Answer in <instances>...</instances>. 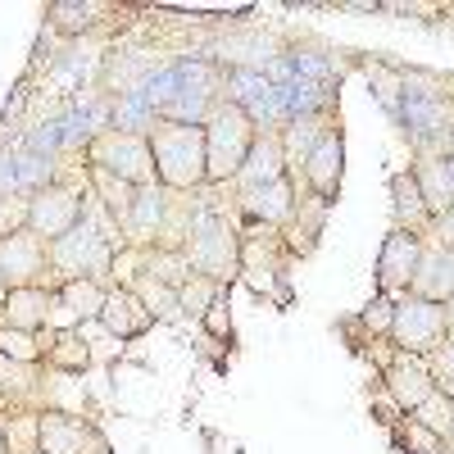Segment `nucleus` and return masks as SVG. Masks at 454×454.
Returning <instances> with one entry per match:
<instances>
[{
	"instance_id": "6e6552de",
	"label": "nucleus",
	"mask_w": 454,
	"mask_h": 454,
	"mask_svg": "<svg viewBox=\"0 0 454 454\" xmlns=\"http://www.w3.org/2000/svg\"><path fill=\"white\" fill-rule=\"evenodd\" d=\"M391 340H395V350L427 359L436 346H445V309L432 305V300H419V295L404 291V300L395 305Z\"/></svg>"
},
{
	"instance_id": "79ce46f5",
	"label": "nucleus",
	"mask_w": 454,
	"mask_h": 454,
	"mask_svg": "<svg viewBox=\"0 0 454 454\" xmlns=\"http://www.w3.org/2000/svg\"><path fill=\"white\" fill-rule=\"evenodd\" d=\"M445 155H450V164H454V141H450V145H445Z\"/></svg>"
},
{
	"instance_id": "393cba45",
	"label": "nucleus",
	"mask_w": 454,
	"mask_h": 454,
	"mask_svg": "<svg viewBox=\"0 0 454 454\" xmlns=\"http://www.w3.org/2000/svg\"><path fill=\"white\" fill-rule=\"evenodd\" d=\"M42 346H46V364L68 372V377H82L91 368V350H87V340H82L78 327H64V332L42 327Z\"/></svg>"
},
{
	"instance_id": "a19ab883",
	"label": "nucleus",
	"mask_w": 454,
	"mask_h": 454,
	"mask_svg": "<svg viewBox=\"0 0 454 454\" xmlns=\"http://www.w3.org/2000/svg\"><path fill=\"white\" fill-rule=\"evenodd\" d=\"M0 454H5V423H0Z\"/></svg>"
},
{
	"instance_id": "b1692460",
	"label": "nucleus",
	"mask_w": 454,
	"mask_h": 454,
	"mask_svg": "<svg viewBox=\"0 0 454 454\" xmlns=\"http://www.w3.org/2000/svg\"><path fill=\"white\" fill-rule=\"evenodd\" d=\"M427 205H423V192H419V177L413 168L404 173H391V227H409V232H427Z\"/></svg>"
},
{
	"instance_id": "20e7f679",
	"label": "nucleus",
	"mask_w": 454,
	"mask_h": 454,
	"mask_svg": "<svg viewBox=\"0 0 454 454\" xmlns=\"http://www.w3.org/2000/svg\"><path fill=\"white\" fill-rule=\"evenodd\" d=\"M259 128L250 123V114L232 100H223L214 114H209V123H205V168H209V186H223V182H232L250 155V145H254Z\"/></svg>"
},
{
	"instance_id": "9d476101",
	"label": "nucleus",
	"mask_w": 454,
	"mask_h": 454,
	"mask_svg": "<svg viewBox=\"0 0 454 454\" xmlns=\"http://www.w3.org/2000/svg\"><path fill=\"white\" fill-rule=\"evenodd\" d=\"M46 269H51V241H42L32 227H19L14 237L0 241V278L10 291L46 286Z\"/></svg>"
},
{
	"instance_id": "c03bdc74",
	"label": "nucleus",
	"mask_w": 454,
	"mask_h": 454,
	"mask_svg": "<svg viewBox=\"0 0 454 454\" xmlns=\"http://www.w3.org/2000/svg\"><path fill=\"white\" fill-rule=\"evenodd\" d=\"M36 454H42V450H36Z\"/></svg>"
},
{
	"instance_id": "4c0bfd02",
	"label": "nucleus",
	"mask_w": 454,
	"mask_h": 454,
	"mask_svg": "<svg viewBox=\"0 0 454 454\" xmlns=\"http://www.w3.org/2000/svg\"><path fill=\"white\" fill-rule=\"evenodd\" d=\"M441 309H445V340H454V295L445 300V305H441Z\"/></svg>"
},
{
	"instance_id": "f3484780",
	"label": "nucleus",
	"mask_w": 454,
	"mask_h": 454,
	"mask_svg": "<svg viewBox=\"0 0 454 454\" xmlns=\"http://www.w3.org/2000/svg\"><path fill=\"white\" fill-rule=\"evenodd\" d=\"M286 177V150H282V132H259L250 155L241 164V173L232 177V192H254V186H269Z\"/></svg>"
},
{
	"instance_id": "c85d7f7f",
	"label": "nucleus",
	"mask_w": 454,
	"mask_h": 454,
	"mask_svg": "<svg viewBox=\"0 0 454 454\" xmlns=\"http://www.w3.org/2000/svg\"><path fill=\"white\" fill-rule=\"evenodd\" d=\"M42 382V372H36V364H14V359H5L0 355V400H19V404H27V400H36V387Z\"/></svg>"
},
{
	"instance_id": "a878e982",
	"label": "nucleus",
	"mask_w": 454,
	"mask_h": 454,
	"mask_svg": "<svg viewBox=\"0 0 454 454\" xmlns=\"http://www.w3.org/2000/svg\"><path fill=\"white\" fill-rule=\"evenodd\" d=\"M114 14V5H105V0H55V5H46V23L64 36H78V32H91L100 27L105 19Z\"/></svg>"
},
{
	"instance_id": "1a4fd4ad",
	"label": "nucleus",
	"mask_w": 454,
	"mask_h": 454,
	"mask_svg": "<svg viewBox=\"0 0 454 454\" xmlns=\"http://www.w3.org/2000/svg\"><path fill=\"white\" fill-rule=\"evenodd\" d=\"M82 223V192L68 182H46L27 196V227L42 241H59Z\"/></svg>"
},
{
	"instance_id": "72a5a7b5",
	"label": "nucleus",
	"mask_w": 454,
	"mask_h": 454,
	"mask_svg": "<svg viewBox=\"0 0 454 454\" xmlns=\"http://www.w3.org/2000/svg\"><path fill=\"white\" fill-rule=\"evenodd\" d=\"M359 323H364L372 336H391V323H395V305H391V295H372Z\"/></svg>"
},
{
	"instance_id": "f257e3e1",
	"label": "nucleus",
	"mask_w": 454,
	"mask_h": 454,
	"mask_svg": "<svg viewBox=\"0 0 454 454\" xmlns=\"http://www.w3.org/2000/svg\"><path fill=\"white\" fill-rule=\"evenodd\" d=\"M150 155H155V177H160V186H168V192L192 196V192H200V186H209L205 128L155 119V128H150Z\"/></svg>"
},
{
	"instance_id": "c756f323",
	"label": "nucleus",
	"mask_w": 454,
	"mask_h": 454,
	"mask_svg": "<svg viewBox=\"0 0 454 454\" xmlns=\"http://www.w3.org/2000/svg\"><path fill=\"white\" fill-rule=\"evenodd\" d=\"M413 423H419L427 436L445 441V436L454 432V400H450V395H441V391H432L419 409H413Z\"/></svg>"
},
{
	"instance_id": "aec40b11",
	"label": "nucleus",
	"mask_w": 454,
	"mask_h": 454,
	"mask_svg": "<svg viewBox=\"0 0 454 454\" xmlns=\"http://www.w3.org/2000/svg\"><path fill=\"white\" fill-rule=\"evenodd\" d=\"M332 128H340L336 123V109H323V114H305V119H291L286 128H282V150H286V173H300L305 168V160L314 155V145L332 132Z\"/></svg>"
},
{
	"instance_id": "39448f33",
	"label": "nucleus",
	"mask_w": 454,
	"mask_h": 454,
	"mask_svg": "<svg viewBox=\"0 0 454 454\" xmlns=\"http://www.w3.org/2000/svg\"><path fill=\"white\" fill-rule=\"evenodd\" d=\"M114 263H119V254H114V241L100 237L96 223H78L68 237L51 241V273H55V286L59 282H78V278H91V282H105L114 273Z\"/></svg>"
},
{
	"instance_id": "9b49d317",
	"label": "nucleus",
	"mask_w": 454,
	"mask_h": 454,
	"mask_svg": "<svg viewBox=\"0 0 454 454\" xmlns=\"http://www.w3.org/2000/svg\"><path fill=\"white\" fill-rule=\"evenodd\" d=\"M423 232H409V227H391L382 254H377V295H395L409 291L413 273H419V259H423Z\"/></svg>"
},
{
	"instance_id": "ea45409f",
	"label": "nucleus",
	"mask_w": 454,
	"mask_h": 454,
	"mask_svg": "<svg viewBox=\"0 0 454 454\" xmlns=\"http://www.w3.org/2000/svg\"><path fill=\"white\" fill-rule=\"evenodd\" d=\"M436 454H454V445H445V441H441V445H436Z\"/></svg>"
},
{
	"instance_id": "412c9836",
	"label": "nucleus",
	"mask_w": 454,
	"mask_h": 454,
	"mask_svg": "<svg viewBox=\"0 0 454 454\" xmlns=\"http://www.w3.org/2000/svg\"><path fill=\"white\" fill-rule=\"evenodd\" d=\"M409 295L432 300V305H445V300L454 295V254L427 241L423 259H419V273H413V282H409Z\"/></svg>"
},
{
	"instance_id": "2eb2a0df",
	"label": "nucleus",
	"mask_w": 454,
	"mask_h": 454,
	"mask_svg": "<svg viewBox=\"0 0 454 454\" xmlns=\"http://www.w3.org/2000/svg\"><path fill=\"white\" fill-rule=\"evenodd\" d=\"M382 382H387L395 409H404V413H413V409H419V404L436 391L427 364H423L419 355H404V350H395V355L382 364Z\"/></svg>"
},
{
	"instance_id": "7ed1b4c3",
	"label": "nucleus",
	"mask_w": 454,
	"mask_h": 454,
	"mask_svg": "<svg viewBox=\"0 0 454 454\" xmlns=\"http://www.w3.org/2000/svg\"><path fill=\"white\" fill-rule=\"evenodd\" d=\"M286 269H291V250H286V241H282V227L241 218V273H246V282L254 286V295L286 305V300H291Z\"/></svg>"
},
{
	"instance_id": "2f4dec72",
	"label": "nucleus",
	"mask_w": 454,
	"mask_h": 454,
	"mask_svg": "<svg viewBox=\"0 0 454 454\" xmlns=\"http://www.w3.org/2000/svg\"><path fill=\"white\" fill-rule=\"evenodd\" d=\"M0 355L14 359V364H42V359H46L42 332H14V327H0Z\"/></svg>"
},
{
	"instance_id": "473e14b6",
	"label": "nucleus",
	"mask_w": 454,
	"mask_h": 454,
	"mask_svg": "<svg viewBox=\"0 0 454 454\" xmlns=\"http://www.w3.org/2000/svg\"><path fill=\"white\" fill-rule=\"evenodd\" d=\"M423 364H427V372H432L436 391L454 400V340H445V346H436V350H432V355H427Z\"/></svg>"
},
{
	"instance_id": "a18cd8bd",
	"label": "nucleus",
	"mask_w": 454,
	"mask_h": 454,
	"mask_svg": "<svg viewBox=\"0 0 454 454\" xmlns=\"http://www.w3.org/2000/svg\"><path fill=\"white\" fill-rule=\"evenodd\" d=\"M0 404H5V400H0Z\"/></svg>"
},
{
	"instance_id": "0eeeda50",
	"label": "nucleus",
	"mask_w": 454,
	"mask_h": 454,
	"mask_svg": "<svg viewBox=\"0 0 454 454\" xmlns=\"http://www.w3.org/2000/svg\"><path fill=\"white\" fill-rule=\"evenodd\" d=\"M36 450L42 454H109V436L68 409H42L36 413Z\"/></svg>"
},
{
	"instance_id": "cd10ccee",
	"label": "nucleus",
	"mask_w": 454,
	"mask_h": 454,
	"mask_svg": "<svg viewBox=\"0 0 454 454\" xmlns=\"http://www.w3.org/2000/svg\"><path fill=\"white\" fill-rule=\"evenodd\" d=\"M87 177H91V186H96V196L105 200L109 218L119 223V227H128V218H132V200H137V186L123 182V177H114V173H105V168H96V164H87Z\"/></svg>"
},
{
	"instance_id": "dca6fc26",
	"label": "nucleus",
	"mask_w": 454,
	"mask_h": 454,
	"mask_svg": "<svg viewBox=\"0 0 454 454\" xmlns=\"http://www.w3.org/2000/svg\"><path fill=\"white\" fill-rule=\"evenodd\" d=\"M105 282H91V278H78V282H59L55 286V309H51V332H64V327H82L87 318H100L105 309Z\"/></svg>"
},
{
	"instance_id": "bb28decb",
	"label": "nucleus",
	"mask_w": 454,
	"mask_h": 454,
	"mask_svg": "<svg viewBox=\"0 0 454 454\" xmlns=\"http://www.w3.org/2000/svg\"><path fill=\"white\" fill-rule=\"evenodd\" d=\"M123 286H128V291L141 300V305L150 309V318H160V323H177V318H182V300H177V291L164 286L160 278H150V273L132 269Z\"/></svg>"
},
{
	"instance_id": "c9c22d12",
	"label": "nucleus",
	"mask_w": 454,
	"mask_h": 454,
	"mask_svg": "<svg viewBox=\"0 0 454 454\" xmlns=\"http://www.w3.org/2000/svg\"><path fill=\"white\" fill-rule=\"evenodd\" d=\"M423 241H432V246H441V250H450V254H454V209L427 223V232H423Z\"/></svg>"
},
{
	"instance_id": "58836bf2",
	"label": "nucleus",
	"mask_w": 454,
	"mask_h": 454,
	"mask_svg": "<svg viewBox=\"0 0 454 454\" xmlns=\"http://www.w3.org/2000/svg\"><path fill=\"white\" fill-rule=\"evenodd\" d=\"M5 295H10V286H5V278H0V314H5Z\"/></svg>"
},
{
	"instance_id": "f03ea898",
	"label": "nucleus",
	"mask_w": 454,
	"mask_h": 454,
	"mask_svg": "<svg viewBox=\"0 0 454 454\" xmlns=\"http://www.w3.org/2000/svg\"><path fill=\"white\" fill-rule=\"evenodd\" d=\"M182 254L192 259V269L209 282H218L223 291L241 278V227L227 223L223 209L214 205H196V223H192V237H186Z\"/></svg>"
},
{
	"instance_id": "a211bd4d",
	"label": "nucleus",
	"mask_w": 454,
	"mask_h": 454,
	"mask_svg": "<svg viewBox=\"0 0 454 454\" xmlns=\"http://www.w3.org/2000/svg\"><path fill=\"white\" fill-rule=\"evenodd\" d=\"M51 309H55V286H19V291L5 295V314H0V327L42 332V327H51Z\"/></svg>"
},
{
	"instance_id": "5701e85b",
	"label": "nucleus",
	"mask_w": 454,
	"mask_h": 454,
	"mask_svg": "<svg viewBox=\"0 0 454 454\" xmlns=\"http://www.w3.org/2000/svg\"><path fill=\"white\" fill-rule=\"evenodd\" d=\"M327 209L332 205H323L314 192L295 205V218L282 227V241H286V250H291V259L295 254H314L318 250V237H323V223H327Z\"/></svg>"
},
{
	"instance_id": "ddd939ff",
	"label": "nucleus",
	"mask_w": 454,
	"mask_h": 454,
	"mask_svg": "<svg viewBox=\"0 0 454 454\" xmlns=\"http://www.w3.org/2000/svg\"><path fill=\"white\" fill-rule=\"evenodd\" d=\"M295 205H300V173H286L282 182L254 186V192H237L241 218L269 223V227H286L295 218Z\"/></svg>"
},
{
	"instance_id": "423d86ee",
	"label": "nucleus",
	"mask_w": 454,
	"mask_h": 454,
	"mask_svg": "<svg viewBox=\"0 0 454 454\" xmlns=\"http://www.w3.org/2000/svg\"><path fill=\"white\" fill-rule=\"evenodd\" d=\"M87 164L114 173V177H123L132 186H150V182H160L155 177V155H150V137H137V132H96L87 141Z\"/></svg>"
},
{
	"instance_id": "4be33fe9",
	"label": "nucleus",
	"mask_w": 454,
	"mask_h": 454,
	"mask_svg": "<svg viewBox=\"0 0 454 454\" xmlns=\"http://www.w3.org/2000/svg\"><path fill=\"white\" fill-rule=\"evenodd\" d=\"M413 177H419V192H423V205H427L432 218L454 209V164H450V155H419Z\"/></svg>"
},
{
	"instance_id": "6ab92c4d",
	"label": "nucleus",
	"mask_w": 454,
	"mask_h": 454,
	"mask_svg": "<svg viewBox=\"0 0 454 454\" xmlns=\"http://www.w3.org/2000/svg\"><path fill=\"white\" fill-rule=\"evenodd\" d=\"M100 323H105V332L109 336H119V340H137V336H145L150 332V309L141 305V300L128 291V286H109L105 291V309H100Z\"/></svg>"
},
{
	"instance_id": "e433bc0d",
	"label": "nucleus",
	"mask_w": 454,
	"mask_h": 454,
	"mask_svg": "<svg viewBox=\"0 0 454 454\" xmlns=\"http://www.w3.org/2000/svg\"><path fill=\"white\" fill-rule=\"evenodd\" d=\"M200 323L209 327V336H218V340H232V314H227V305H223V300L205 309V318H200Z\"/></svg>"
},
{
	"instance_id": "4468645a",
	"label": "nucleus",
	"mask_w": 454,
	"mask_h": 454,
	"mask_svg": "<svg viewBox=\"0 0 454 454\" xmlns=\"http://www.w3.org/2000/svg\"><path fill=\"white\" fill-rule=\"evenodd\" d=\"M300 177H305V186H309L323 205H332V200L340 196V177H346V137H340V128H332V132L314 145V155L305 160Z\"/></svg>"
},
{
	"instance_id": "f8f14e48",
	"label": "nucleus",
	"mask_w": 454,
	"mask_h": 454,
	"mask_svg": "<svg viewBox=\"0 0 454 454\" xmlns=\"http://www.w3.org/2000/svg\"><path fill=\"white\" fill-rule=\"evenodd\" d=\"M282 55L291 59L295 78L332 87V91H340V78L359 64V51H336L327 42H295V46H282Z\"/></svg>"
},
{
	"instance_id": "37998d69",
	"label": "nucleus",
	"mask_w": 454,
	"mask_h": 454,
	"mask_svg": "<svg viewBox=\"0 0 454 454\" xmlns=\"http://www.w3.org/2000/svg\"><path fill=\"white\" fill-rule=\"evenodd\" d=\"M445 445H454V432H450V436H445Z\"/></svg>"
},
{
	"instance_id": "7c9ffc66",
	"label": "nucleus",
	"mask_w": 454,
	"mask_h": 454,
	"mask_svg": "<svg viewBox=\"0 0 454 454\" xmlns=\"http://www.w3.org/2000/svg\"><path fill=\"white\" fill-rule=\"evenodd\" d=\"M177 300H182V314L205 318V309L223 300V286H218V282H209V278H200V273H192V278H186V282L177 286Z\"/></svg>"
},
{
	"instance_id": "f704fd0d",
	"label": "nucleus",
	"mask_w": 454,
	"mask_h": 454,
	"mask_svg": "<svg viewBox=\"0 0 454 454\" xmlns=\"http://www.w3.org/2000/svg\"><path fill=\"white\" fill-rule=\"evenodd\" d=\"M19 227H27V196L0 200V241H5V237H14Z\"/></svg>"
}]
</instances>
